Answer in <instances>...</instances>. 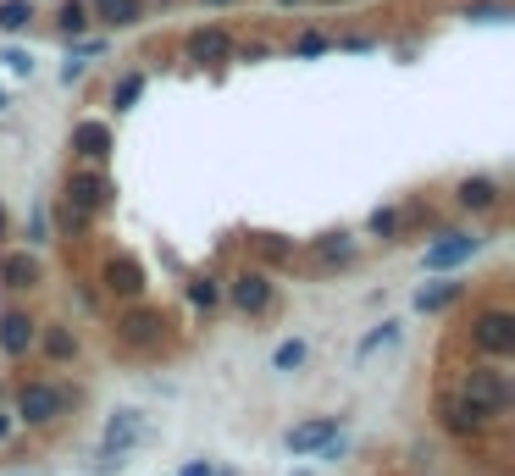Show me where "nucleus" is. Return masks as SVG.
I'll use <instances>...</instances> for the list:
<instances>
[{
	"mask_svg": "<svg viewBox=\"0 0 515 476\" xmlns=\"http://www.w3.org/2000/svg\"><path fill=\"white\" fill-rule=\"evenodd\" d=\"M460 399H471L482 416H504V405H510V382H504V371H493V366H471L466 377H460Z\"/></svg>",
	"mask_w": 515,
	"mask_h": 476,
	"instance_id": "obj_1",
	"label": "nucleus"
},
{
	"mask_svg": "<svg viewBox=\"0 0 515 476\" xmlns=\"http://www.w3.org/2000/svg\"><path fill=\"white\" fill-rule=\"evenodd\" d=\"M471 344L488 349V355H510L515 349V316L510 310H482L477 322H471Z\"/></svg>",
	"mask_w": 515,
	"mask_h": 476,
	"instance_id": "obj_2",
	"label": "nucleus"
},
{
	"mask_svg": "<svg viewBox=\"0 0 515 476\" xmlns=\"http://www.w3.org/2000/svg\"><path fill=\"white\" fill-rule=\"evenodd\" d=\"M61 410H67V393L50 388V382H28V388L17 393V416L23 421H56Z\"/></svg>",
	"mask_w": 515,
	"mask_h": 476,
	"instance_id": "obj_3",
	"label": "nucleus"
},
{
	"mask_svg": "<svg viewBox=\"0 0 515 476\" xmlns=\"http://www.w3.org/2000/svg\"><path fill=\"white\" fill-rule=\"evenodd\" d=\"M106 178L100 172H72V183H67V211L72 216H95L100 205H106Z\"/></svg>",
	"mask_w": 515,
	"mask_h": 476,
	"instance_id": "obj_4",
	"label": "nucleus"
},
{
	"mask_svg": "<svg viewBox=\"0 0 515 476\" xmlns=\"http://www.w3.org/2000/svg\"><path fill=\"white\" fill-rule=\"evenodd\" d=\"M471 255H477V238H471V233H444L427 250V272H449V266L471 261Z\"/></svg>",
	"mask_w": 515,
	"mask_h": 476,
	"instance_id": "obj_5",
	"label": "nucleus"
},
{
	"mask_svg": "<svg viewBox=\"0 0 515 476\" xmlns=\"http://www.w3.org/2000/svg\"><path fill=\"white\" fill-rule=\"evenodd\" d=\"M482 421H488V416H482L471 399H460V393H449V399H444V427L455 432V438H471V432H482Z\"/></svg>",
	"mask_w": 515,
	"mask_h": 476,
	"instance_id": "obj_6",
	"label": "nucleus"
},
{
	"mask_svg": "<svg viewBox=\"0 0 515 476\" xmlns=\"http://www.w3.org/2000/svg\"><path fill=\"white\" fill-rule=\"evenodd\" d=\"M333 438H338V421L322 416V421H305V427L288 432V449H294V454H311V449H327Z\"/></svg>",
	"mask_w": 515,
	"mask_h": 476,
	"instance_id": "obj_7",
	"label": "nucleus"
},
{
	"mask_svg": "<svg viewBox=\"0 0 515 476\" xmlns=\"http://www.w3.org/2000/svg\"><path fill=\"white\" fill-rule=\"evenodd\" d=\"M72 150L89 155V161H106L111 155V128L106 122H78V128H72Z\"/></svg>",
	"mask_w": 515,
	"mask_h": 476,
	"instance_id": "obj_8",
	"label": "nucleus"
},
{
	"mask_svg": "<svg viewBox=\"0 0 515 476\" xmlns=\"http://www.w3.org/2000/svg\"><path fill=\"white\" fill-rule=\"evenodd\" d=\"M117 327H122V338H128V344H156L167 322H161V310H128Z\"/></svg>",
	"mask_w": 515,
	"mask_h": 476,
	"instance_id": "obj_9",
	"label": "nucleus"
},
{
	"mask_svg": "<svg viewBox=\"0 0 515 476\" xmlns=\"http://www.w3.org/2000/svg\"><path fill=\"white\" fill-rule=\"evenodd\" d=\"M39 338V327L28 322L23 310H12V316H0V349H6V355H23L28 344H34Z\"/></svg>",
	"mask_w": 515,
	"mask_h": 476,
	"instance_id": "obj_10",
	"label": "nucleus"
},
{
	"mask_svg": "<svg viewBox=\"0 0 515 476\" xmlns=\"http://www.w3.org/2000/svg\"><path fill=\"white\" fill-rule=\"evenodd\" d=\"M228 56H233V45H228L222 28H200V34L189 39V61H228Z\"/></svg>",
	"mask_w": 515,
	"mask_h": 476,
	"instance_id": "obj_11",
	"label": "nucleus"
},
{
	"mask_svg": "<svg viewBox=\"0 0 515 476\" xmlns=\"http://www.w3.org/2000/svg\"><path fill=\"white\" fill-rule=\"evenodd\" d=\"M266 299H272V283H266L261 272H244L239 283H233V305L239 310H266Z\"/></svg>",
	"mask_w": 515,
	"mask_h": 476,
	"instance_id": "obj_12",
	"label": "nucleus"
},
{
	"mask_svg": "<svg viewBox=\"0 0 515 476\" xmlns=\"http://www.w3.org/2000/svg\"><path fill=\"white\" fill-rule=\"evenodd\" d=\"M455 200L466 205V211H488V205L499 200V189H493V178H466V183L455 189Z\"/></svg>",
	"mask_w": 515,
	"mask_h": 476,
	"instance_id": "obj_13",
	"label": "nucleus"
},
{
	"mask_svg": "<svg viewBox=\"0 0 515 476\" xmlns=\"http://www.w3.org/2000/svg\"><path fill=\"white\" fill-rule=\"evenodd\" d=\"M95 17L111 28H133L139 23V0H95Z\"/></svg>",
	"mask_w": 515,
	"mask_h": 476,
	"instance_id": "obj_14",
	"label": "nucleus"
},
{
	"mask_svg": "<svg viewBox=\"0 0 515 476\" xmlns=\"http://www.w3.org/2000/svg\"><path fill=\"white\" fill-rule=\"evenodd\" d=\"M0 277H6V288H34L39 266L28 261V255H6V261H0Z\"/></svg>",
	"mask_w": 515,
	"mask_h": 476,
	"instance_id": "obj_15",
	"label": "nucleus"
},
{
	"mask_svg": "<svg viewBox=\"0 0 515 476\" xmlns=\"http://www.w3.org/2000/svg\"><path fill=\"white\" fill-rule=\"evenodd\" d=\"M133 438H139V421H133V416H117V421L106 427V454H122Z\"/></svg>",
	"mask_w": 515,
	"mask_h": 476,
	"instance_id": "obj_16",
	"label": "nucleus"
},
{
	"mask_svg": "<svg viewBox=\"0 0 515 476\" xmlns=\"http://www.w3.org/2000/svg\"><path fill=\"white\" fill-rule=\"evenodd\" d=\"M106 288H111V294H139V272H133L128 261H122V266L111 261L106 266Z\"/></svg>",
	"mask_w": 515,
	"mask_h": 476,
	"instance_id": "obj_17",
	"label": "nucleus"
},
{
	"mask_svg": "<svg viewBox=\"0 0 515 476\" xmlns=\"http://www.w3.org/2000/svg\"><path fill=\"white\" fill-rule=\"evenodd\" d=\"M28 17H34V6H28V0H0V28H6V34L28 28Z\"/></svg>",
	"mask_w": 515,
	"mask_h": 476,
	"instance_id": "obj_18",
	"label": "nucleus"
},
{
	"mask_svg": "<svg viewBox=\"0 0 515 476\" xmlns=\"http://www.w3.org/2000/svg\"><path fill=\"white\" fill-rule=\"evenodd\" d=\"M61 28H67V34H84V28H89V6H84V0H67V6H61Z\"/></svg>",
	"mask_w": 515,
	"mask_h": 476,
	"instance_id": "obj_19",
	"label": "nucleus"
},
{
	"mask_svg": "<svg viewBox=\"0 0 515 476\" xmlns=\"http://www.w3.org/2000/svg\"><path fill=\"white\" fill-rule=\"evenodd\" d=\"M349 255H355V244H349L344 233H338V238H322V244H316V261H349Z\"/></svg>",
	"mask_w": 515,
	"mask_h": 476,
	"instance_id": "obj_20",
	"label": "nucleus"
},
{
	"mask_svg": "<svg viewBox=\"0 0 515 476\" xmlns=\"http://www.w3.org/2000/svg\"><path fill=\"white\" fill-rule=\"evenodd\" d=\"M139 95H144V72H128V78L117 84V95H111V100H117V111H128Z\"/></svg>",
	"mask_w": 515,
	"mask_h": 476,
	"instance_id": "obj_21",
	"label": "nucleus"
},
{
	"mask_svg": "<svg viewBox=\"0 0 515 476\" xmlns=\"http://www.w3.org/2000/svg\"><path fill=\"white\" fill-rule=\"evenodd\" d=\"M455 294H460V283H444V288H432V294L421 288V299H416V305H421V310H444Z\"/></svg>",
	"mask_w": 515,
	"mask_h": 476,
	"instance_id": "obj_22",
	"label": "nucleus"
},
{
	"mask_svg": "<svg viewBox=\"0 0 515 476\" xmlns=\"http://www.w3.org/2000/svg\"><path fill=\"white\" fill-rule=\"evenodd\" d=\"M189 299H194V305H216V299H222V288H216L211 277H194V283H189Z\"/></svg>",
	"mask_w": 515,
	"mask_h": 476,
	"instance_id": "obj_23",
	"label": "nucleus"
},
{
	"mask_svg": "<svg viewBox=\"0 0 515 476\" xmlns=\"http://www.w3.org/2000/svg\"><path fill=\"white\" fill-rule=\"evenodd\" d=\"M300 360H305V344H283V349L272 355V366H277V371H288V366H300Z\"/></svg>",
	"mask_w": 515,
	"mask_h": 476,
	"instance_id": "obj_24",
	"label": "nucleus"
},
{
	"mask_svg": "<svg viewBox=\"0 0 515 476\" xmlns=\"http://www.w3.org/2000/svg\"><path fill=\"white\" fill-rule=\"evenodd\" d=\"M322 50H327V39H322V34H305L300 45H294V56H322Z\"/></svg>",
	"mask_w": 515,
	"mask_h": 476,
	"instance_id": "obj_25",
	"label": "nucleus"
},
{
	"mask_svg": "<svg viewBox=\"0 0 515 476\" xmlns=\"http://www.w3.org/2000/svg\"><path fill=\"white\" fill-rule=\"evenodd\" d=\"M0 61H6V67H12V72H28V67H34V61H28L23 50H6V56H0Z\"/></svg>",
	"mask_w": 515,
	"mask_h": 476,
	"instance_id": "obj_26",
	"label": "nucleus"
},
{
	"mask_svg": "<svg viewBox=\"0 0 515 476\" xmlns=\"http://www.w3.org/2000/svg\"><path fill=\"white\" fill-rule=\"evenodd\" d=\"M372 233H394V211H377L372 216Z\"/></svg>",
	"mask_w": 515,
	"mask_h": 476,
	"instance_id": "obj_27",
	"label": "nucleus"
},
{
	"mask_svg": "<svg viewBox=\"0 0 515 476\" xmlns=\"http://www.w3.org/2000/svg\"><path fill=\"white\" fill-rule=\"evenodd\" d=\"M50 355H72V338L67 333H50Z\"/></svg>",
	"mask_w": 515,
	"mask_h": 476,
	"instance_id": "obj_28",
	"label": "nucleus"
},
{
	"mask_svg": "<svg viewBox=\"0 0 515 476\" xmlns=\"http://www.w3.org/2000/svg\"><path fill=\"white\" fill-rule=\"evenodd\" d=\"M183 476H211V465H183Z\"/></svg>",
	"mask_w": 515,
	"mask_h": 476,
	"instance_id": "obj_29",
	"label": "nucleus"
},
{
	"mask_svg": "<svg viewBox=\"0 0 515 476\" xmlns=\"http://www.w3.org/2000/svg\"><path fill=\"white\" fill-rule=\"evenodd\" d=\"M0 438H6V416H0Z\"/></svg>",
	"mask_w": 515,
	"mask_h": 476,
	"instance_id": "obj_30",
	"label": "nucleus"
},
{
	"mask_svg": "<svg viewBox=\"0 0 515 476\" xmlns=\"http://www.w3.org/2000/svg\"><path fill=\"white\" fill-rule=\"evenodd\" d=\"M211 6H228V0H211Z\"/></svg>",
	"mask_w": 515,
	"mask_h": 476,
	"instance_id": "obj_31",
	"label": "nucleus"
},
{
	"mask_svg": "<svg viewBox=\"0 0 515 476\" xmlns=\"http://www.w3.org/2000/svg\"><path fill=\"white\" fill-rule=\"evenodd\" d=\"M283 6H288V0H283Z\"/></svg>",
	"mask_w": 515,
	"mask_h": 476,
	"instance_id": "obj_32",
	"label": "nucleus"
}]
</instances>
